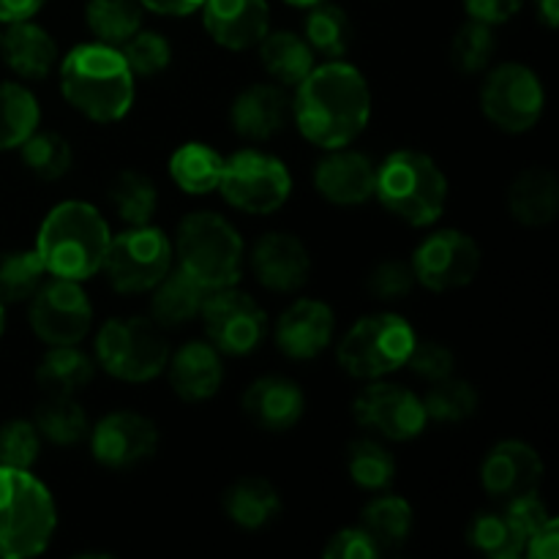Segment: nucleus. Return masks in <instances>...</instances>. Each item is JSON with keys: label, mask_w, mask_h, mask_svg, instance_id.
Here are the masks:
<instances>
[{"label": "nucleus", "mask_w": 559, "mask_h": 559, "mask_svg": "<svg viewBox=\"0 0 559 559\" xmlns=\"http://www.w3.org/2000/svg\"><path fill=\"white\" fill-rule=\"evenodd\" d=\"M497 33L495 25L486 22L467 20L456 31L451 41V66L464 76L484 74L497 55Z\"/></svg>", "instance_id": "nucleus-43"}, {"label": "nucleus", "mask_w": 559, "mask_h": 559, "mask_svg": "<svg viewBox=\"0 0 559 559\" xmlns=\"http://www.w3.org/2000/svg\"><path fill=\"white\" fill-rule=\"evenodd\" d=\"M175 396L186 404H202L216 396L224 385L222 353L211 342H186L169 353L167 369Z\"/></svg>", "instance_id": "nucleus-24"}, {"label": "nucleus", "mask_w": 559, "mask_h": 559, "mask_svg": "<svg viewBox=\"0 0 559 559\" xmlns=\"http://www.w3.org/2000/svg\"><path fill=\"white\" fill-rule=\"evenodd\" d=\"M293 118V98L276 82L246 85L229 107V126L246 142H267Z\"/></svg>", "instance_id": "nucleus-22"}, {"label": "nucleus", "mask_w": 559, "mask_h": 559, "mask_svg": "<svg viewBox=\"0 0 559 559\" xmlns=\"http://www.w3.org/2000/svg\"><path fill=\"white\" fill-rule=\"evenodd\" d=\"M44 3L47 0H0V22L11 25V22L33 20L44 9Z\"/></svg>", "instance_id": "nucleus-52"}, {"label": "nucleus", "mask_w": 559, "mask_h": 559, "mask_svg": "<svg viewBox=\"0 0 559 559\" xmlns=\"http://www.w3.org/2000/svg\"><path fill=\"white\" fill-rule=\"evenodd\" d=\"M142 9L140 0H87L85 3V22L87 31L96 36V41L120 47L126 38L134 36L142 27Z\"/></svg>", "instance_id": "nucleus-39"}, {"label": "nucleus", "mask_w": 559, "mask_h": 559, "mask_svg": "<svg viewBox=\"0 0 559 559\" xmlns=\"http://www.w3.org/2000/svg\"><path fill=\"white\" fill-rule=\"evenodd\" d=\"M175 265L173 240L153 224L129 227L109 240L102 271L120 295L151 293Z\"/></svg>", "instance_id": "nucleus-10"}, {"label": "nucleus", "mask_w": 559, "mask_h": 559, "mask_svg": "<svg viewBox=\"0 0 559 559\" xmlns=\"http://www.w3.org/2000/svg\"><path fill=\"white\" fill-rule=\"evenodd\" d=\"M180 271L213 289L233 287L246 267V243L235 224L216 211H194L180 218L173 240Z\"/></svg>", "instance_id": "nucleus-5"}, {"label": "nucleus", "mask_w": 559, "mask_h": 559, "mask_svg": "<svg viewBox=\"0 0 559 559\" xmlns=\"http://www.w3.org/2000/svg\"><path fill=\"white\" fill-rule=\"evenodd\" d=\"M480 246L462 229H437L413 251L409 267L415 282L429 293H453L475 282L480 271Z\"/></svg>", "instance_id": "nucleus-14"}, {"label": "nucleus", "mask_w": 559, "mask_h": 559, "mask_svg": "<svg viewBox=\"0 0 559 559\" xmlns=\"http://www.w3.org/2000/svg\"><path fill=\"white\" fill-rule=\"evenodd\" d=\"M524 555H527L530 559H557L559 557V524L555 516H551L549 522L538 530V533L530 535Z\"/></svg>", "instance_id": "nucleus-50"}, {"label": "nucleus", "mask_w": 559, "mask_h": 559, "mask_svg": "<svg viewBox=\"0 0 559 559\" xmlns=\"http://www.w3.org/2000/svg\"><path fill=\"white\" fill-rule=\"evenodd\" d=\"M41 123L38 98L20 82H0V153L16 151Z\"/></svg>", "instance_id": "nucleus-37"}, {"label": "nucleus", "mask_w": 559, "mask_h": 559, "mask_svg": "<svg viewBox=\"0 0 559 559\" xmlns=\"http://www.w3.org/2000/svg\"><path fill=\"white\" fill-rule=\"evenodd\" d=\"M257 49H260L262 69L282 87H295L317 66L314 49L293 31H267Z\"/></svg>", "instance_id": "nucleus-31"}, {"label": "nucleus", "mask_w": 559, "mask_h": 559, "mask_svg": "<svg viewBox=\"0 0 559 559\" xmlns=\"http://www.w3.org/2000/svg\"><path fill=\"white\" fill-rule=\"evenodd\" d=\"M418 333L407 317L377 311L353 322L336 347V360L353 380H385L407 366Z\"/></svg>", "instance_id": "nucleus-7"}, {"label": "nucleus", "mask_w": 559, "mask_h": 559, "mask_svg": "<svg viewBox=\"0 0 559 559\" xmlns=\"http://www.w3.org/2000/svg\"><path fill=\"white\" fill-rule=\"evenodd\" d=\"M243 415L267 435H284L295 429L306 413V393L284 374H265L249 382L240 399Z\"/></svg>", "instance_id": "nucleus-21"}, {"label": "nucleus", "mask_w": 559, "mask_h": 559, "mask_svg": "<svg viewBox=\"0 0 559 559\" xmlns=\"http://www.w3.org/2000/svg\"><path fill=\"white\" fill-rule=\"evenodd\" d=\"M224 202L246 216H273L293 194L287 164L260 147H243L224 158L218 189Z\"/></svg>", "instance_id": "nucleus-9"}, {"label": "nucleus", "mask_w": 559, "mask_h": 559, "mask_svg": "<svg viewBox=\"0 0 559 559\" xmlns=\"http://www.w3.org/2000/svg\"><path fill=\"white\" fill-rule=\"evenodd\" d=\"M142 9L158 16H189L202 9L205 0H140Z\"/></svg>", "instance_id": "nucleus-51"}, {"label": "nucleus", "mask_w": 559, "mask_h": 559, "mask_svg": "<svg viewBox=\"0 0 559 559\" xmlns=\"http://www.w3.org/2000/svg\"><path fill=\"white\" fill-rule=\"evenodd\" d=\"M0 58L20 80L41 82L58 69V41L33 20L11 22L0 36Z\"/></svg>", "instance_id": "nucleus-25"}, {"label": "nucleus", "mask_w": 559, "mask_h": 559, "mask_svg": "<svg viewBox=\"0 0 559 559\" xmlns=\"http://www.w3.org/2000/svg\"><path fill=\"white\" fill-rule=\"evenodd\" d=\"M47 276L36 249L0 251V300L5 306L27 304Z\"/></svg>", "instance_id": "nucleus-41"}, {"label": "nucleus", "mask_w": 559, "mask_h": 559, "mask_svg": "<svg viewBox=\"0 0 559 559\" xmlns=\"http://www.w3.org/2000/svg\"><path fill=\"white\" fill-rule=\"evenodd\" d=\"M109 205L126 227L151 224L158 211V189L151 175L140 169H120L109 183Z\"/></svg>", "instance_id": "nucleus-35"}, {"label": "nucleus", "mask_w": 559, "mask_h": 559, "mask_svg": "<svg viewBox=\"0 0 559 559\" xmlns=\"http://www.w3.org/2000/svg\"><path fill=\"white\" fill-rule=\"evenodd\" d=\"M377 164L353 147L325 151L314 164V189L336 207H358L374 200Z\"/></svg>", "instance_id": "nucleus-19"}, {"label": "nucleus", "mask_w": 559, "mask_h": 559, "mask_svg": "<svg viewBox=\"0 0 559 559\" xmlns=\"http://www.w3.org/2000/svg\"><path fill=\"white\" fill-rule=\"evenodd\" d=\"M347 473L358 489L388 491L396 480V459L380 440L360 437L347 445Z\"/></svg>", "instance_id": "nucleus-38"}, {"label": "nucleus", "mask_w": 559, "mask_h": 559, "mask_svg": "<svg viewBox=\"0 0 559 559\" xmlns=\"http://www.w3.org/2000/svg\"><path fill=\"white\" fill-rule=\"evenodd\" d=\"M246 262L257 282L271 293L293 295L309 284L311 254L293 233H265L254 240Z\"/></svg>", "instance_id": "nucleus-18"}, {"label": "nucleus", "mask_w": 559, "mask_h": 559, "mask_svg": "<svg viewBox=\"0 0 559 559\" xmlns=\"http://www.w3.org/2000/svg\"><path fill=\"white\" fill-rule=\"evenodd\" d=\"M96 377V358L82 353L80 344L49 347L36 366V380L44 393L52 396H76Z\"/></svg>", "instance_id": "nucleus-30"}, {"label": "nucleus", "mask_w": 559, "mask_h": 559, "mask_svg": "<svg viewBox=\"0 0 559 559\" xmlns=\"http://www.w3.org/2000/svg\"><path fill=\"white\" fill-rule=\"evenodd\" d=\"M413 524V506L404 497L388 495V491H377L360 511V527L371 535L382 555L407 544Z\"/></svg>", "instance_id": "nucleus-32"}, {"label": "nucleus", "mask_w": 559, "mask_h": 559, "mask_svg": "<svg viewBox=\"0 0 559 559\" xmlns=\"http://www.w3.org/2000/svg\"><path fill=\"white\" fill-rule=\"evenodd\" d=\"M222 508L235 527L254 533L282 516V495L267 478L246 475L224 489Z\"/></svg>", "instance_id": "nucleus-27"}, {"label": "nucleus", "mask_w": 559, "mask_h": 559, "mask_svg": "<svg viewBox=\"0 0 559 559\" xmlns=\"http://www.w3.org/2000/svg\"><path fill=\"white\" fill-rule=\"evenodd\" d=\"M276 347L289 360H314L336 336V314L325 300L298 298L278 314Z\"/></svg>", "instance_id": "nucleus-20"}, {"label": "nucleus", "mask_w": 559, "mask_h": 559, "mask_svg": "<svg viewBox=\"0 0 559 559\" xmlns=\"http://www.w3.org/2000/svg\"><path fill=\"white\" fill-rule=\"evenodd\" d=\"M527 0H464V11L469 20L486 22V25H506L508 20L524 9Z\"/></svg>", "instance_id": "nucleus-49"}, {"label": "nucleus", "mask_w": 559, "mask_h": 559, "mask_svg": "<svg viewBox=\"0 0 559 559\" xmlns=\"http://www.w3.org/2000/svg\"><path fill=\"white\" fill-rule=\"evenodd\" d=\"M559 211V180L551 169L527 167L508 186V213L524 227H546Z\"/></svg>", "instance_id": "nucleus-26"}, {"label": "nucleus", "mask_w": 559, "mask_h": 559, "mask_svg": "<svg viewBox=\"0 0 559 559\" xmlns=\"http://www.w3.org/2000/svg\"><path fill=\"white\" fill-rule=\"evenodd\" d=\"M109 240L112 233L96 205L66 200L44 216L36 235V254L49 276L87 282L102 271Z\"/></svg>", "instance_id": "nucleus-3"}, {"label": "nucleus", "mask_w": 559, "mask_h": 559, "mask_svg": "<svg viewBox=\"0 0 559 559\" xmlns=\"http://www.w3.org/2000/svg\"><path fill=\"white\" fill-rule=\"evenodd\" d=\"M527 530L522 527L511 508L480 511L467 527V544L489 559H519L527 549Z\"/></svg>", "instance_id": "nucleus-29"}, {"label": "nucleus", "mask_w": 559, "mask_h": 559, "mask_svg": "<svg viewBox=\"0 0 559 559\" xmlns=\"http://www.w3.org/2000/svg\"><path fill=\"white\" fill-rule=\"evenodd\" d=\"M96 364L109 377L129 385H142L164 374L169 344L151 317H112L93 342Z\"/></svg>", "instance_id": "nucleus-8"}, {"label": "nucleus", "mask_w": 559, "mask_h": 559, "mask_svg": "<svg viewBox=\"0 0 559 559\" xmlns=\"http://www.w3.org/2000/svg\"><path fill=\"white\" fill-rule=\"evenodd\" d=\"M0 36H3V33H0Z\"/></svg>", "instance_id": "nucleus-56"}, {"label": "nucleus", "mask_w": 559, "mask_h": 559, "mask_svg": "<svg viewBox=\"0 0 559 559\" xmlns=\"http://www.w3.org/2000/svg\"><path fill=\"white\" fill-rule=\"evenodd\" d=\"M20 158L31 175L38 180H60L69 175L71 164H74V151H71L69 140L55 131H33L20 147Z\"/></svg>", "instance_id": "nucleus-42"}, {"label": "nucleus", "mask_w": 559, "mask_h": 559, "mask_svg": "<svg viewBox=\"0 0 559 559\" xmlns=\"http://www.w3.org/2000/svg\"><path fill=\"white\" fill-rule=\"evenodd\" d=\"M224 156L205 142H183L169 156V178L183 194L205 197L218 189Z\"/></svg>", "instance_id": "nucleus-33"}, {"label": "nucleus", "mask_w": 559, "mask_h": 559, "mask_svg": "<svg viewBox=\"0 0 559 559\" xmlns=\"http://www.w3.org/2000/svg\"><path fill=\"white\" fill-rule=\"evenodd\" d=\"M200 320L207 342L222 355H233V358H246L254 349H260V344L267 338V331H271L267 311L235 284L213 289L207 295Z\"/></svg>", "instance_id": "nucleus-12"}, {"label": "nucleus", "mask_w": 559, "mask_h": 559, "mask_svg": "<svg viewBox=\"0 0 559 559\" xmlns=\"http://www.w3.org/2000/svg\"><path fill=\"white\" fill-rule=\"evenodd\" d=\"M41 442L44 440L33 420H5L0 426V464L3 467L31 469L41 456Z\"/></svg>", "instance_id": "nucleus-45"}, {"label": "nucleus", "mask_w": 559, "mask_h": 559, "mask_svg": "<svg viewBox=\"0 0 559 559\" xmlns=\"http://www.w3.org/2000/svg\"><path fill=\"white\" fill-rule=\"evenodd\" d=\"M3 331H5V304L0 300V336H3Z\"/></svg>", "instance_id": "nucleus-55"}, {"label": "nucleus", "mask_w": 559, "mask_h": 559, "mask_svg": "<svg viewBox=\"0 0 559 559\" xmlns=\"http://www.w3.org/2000/svg\"><path fill=\"white\" fill-rule=\"evenodd\" d=\"M284 3L295 5V9H311V5L322 3V0H284Z\"/></svg>", "instance_id": "nucleus-54"}, {"label": "nucleus", "mask_w": 559, "mask_h": 559, "mask_svg": "<svg viewBox=\"0 0 559 559\" xmlns=\"http://www.w3.org/2000/svg\"><path fill=\"white\" fill-rule=\"evenodd\" d=\"M58 71L60 93L69 107L93 123H118L134 107L136 76L112 44H76L60 58Z\"/></svg>", "instance_id": "nucleus-2"}, {"label": "nucleus", "mask_w": 559, "mask_h": 559, "mask_svg": "<svg viewBox=\"0 0 559 559\" xmlns=\"http://www.w3.org/2000/svg\"><path fill=\"white\" fill-rule=\"evenodd\" d=\"M27 322L47 347L80 344L93 328V304L82 282L49 276L27 300Z\"/></svg>", "instance_id": "nucleus-13"}, {"label": "nucleus", "mask_w": 559, "mask_h": 559, "mask_svg": "<svg viewBox=\"0 0 559 559\" xmlns=\"http://www.w3.org/2000/svg\"><path fill=\"white\" fill-rule=\"evenodd\" d=\"M480 109L495 129L524 134L544 118L546 87L524 63H500L480 85Z\"/></svg>", "instance_id": "nucleus-11"}, {"label": "nucleus", "mask_w": 559, "mask_h": 559, "mask_svg": "<svg viewBox=\"0 0 559 559\" xmlns=\"http://www.w3.org/2000/svg\"><path fill=\"white\" fill-rule=\"evenodd\" d=\"M293 118L306 142L322 151L347 147L371 120V87L347 60H325L295 85Z\"/></svg>", "instance_id": "nucleus-1"}, {"label": "nucleus", "mask_w": 559, "mask_h": 559, "mask_svg": "<svg viewBox=\"0 0 559 559\" xmlns=\"http://www.w3.org/2000/svg\"><path fill=\"white\" fill-rule=\"evenodd\" d=\"M58 527V508L31 469L0 464V559L44 555Z\"/></svg>", "instance_id": "nucleus-6"}, {"label": "nucleus", "mask_w": 559, "mask_h": 559, "mask_svg": "<svg viewBox=\"0 0 559 559\" xmlns=\"http://www.w3.org/2000/svg\"><path fill=\"white\" fill-rule=\"evenodd\" d=\"M418 287L415 282V273L409 267V262L404 260H382L366 276V293L371 295L380 304H399L407 295H413V289Z\"/></svg>", "instance_id": "nucleus-46"}, {"label": "nucleus", "mask_w": 559, "mask_h": 559, "mask_svg": "<svg viewBox=\"0 0 559 559\" xmlns=\"http://www.w3.org/2000/svg\"><path fill=\"white\" fill-rule=\"evenodd\" d=\"M448 194L451 186L445 173L429 153L404 147L377 164L374 197L391 216L409 227H431L440 222Z\"/></svg>", "instance_id": "nucleus-4"}, {"label": "nucleus", "mask_w": 559, "mask_h": 559, "mask_svg": "<svg viewBox=\"0 0 559 559\" xmlns=\"http://www.w3.org/2000/svg\"><path fill=\"white\" fill-rule=\"evenodd\" d=\"M200 11L207 36L229 52L254 49L271 31L267 0H205Z\"/></svg>", "instance_id": "nucleus-23"}, {"label": "nucleus", "mask_w": 559, "mask_h": 559, "mask_svg": "<svg viewBox=\"0 0 559 559\" xmlns=\"http://www.w3.org/2000/svg\"><path fill=\"white\" fill-rule=\"evenodd\" d=\"M91 456L112 473H129L151 462L158 451V426L131 409H115L91 424Z\"/></svg>", "instance_id": "nucleus-16"}, {"label": "nucleus", "mask_w": 559, "mask_h": 559, "mask_svg": "<svg viewBox=\"0 0 559 559\" xmlns=\"http://www.w3.org/2000/svg\"><path fill=\"white\" fill-rule=\"evenodd\" d=\"M33 424H36L41 440L52 442L58 448H74L91 435V418H87L85 407L74 396H52V393H47V399L36 407Z\"/></svg>", "instance_id": "nucleus-34"}, {"label": "nucleus", "mask_w": 559, "mask_h": 559, "mask_svg": "<svg viewBox=\"0 0 559 559\" xmlns=\"http://www.w3.org/2000/svg\"><path fill=\"white\" fill-rule=\"evenodd\" d=\"M380 546L371 540V535L364 527H344L328 538L322 557L325 559H377L380 557Z\"/></svg>", "instance_id": "nucleus-48"}, {"label": "nucleus", "mask_w": 559, "mask_h": 559, "mask_svg": "<svg viewBox=\"0 0 559 559\" xmlns=\"http://www.w3.org/2000/svg\"><path fill=\"white\" fill-rule=\"evenodd\" d=\"M306 11L309 14L304 20V38L314 49V55H322L328 60H342L353 47L355 36L347 11L342 5L328 3V0Z\"/></svg>", "instance_id": "nucleus-36"}, {"label": "nucleus", "mask_w": 559, "mask_h": 559, "mask_svg": "<svg viewBox=\"0 0 559 559\" xmlns=\"http://www.w3.org/2000/svg\"><path fill=\"white\" fill-rule=\"evenodd\" d=\"M358 426L391 442H409L426 431V409L418 393L385 380H371L353 402Z\"/></svg>", "instance_id": "nucleus-15"}, {"label": "nucleus", "mask_w": 559, "mask_h": 559, "mask_svg": "<svg viewBox=\"0 0 559 559\" xmlns=\"http://www.w3.org/2000/svg\"><path fill=\"white\" fill-rule=\"evenodd\" d=\"M426 409V418L435 424H464L478 413L480 396L473 382L459 380V377H445V380L431 382L429 391L420 396Z\"/></svg>", "instance_id": "nucleus-40"}, {"label": "nucleus", "mask_w": 559, "mask_h": 559, "mask_svg": "<svg viewBox=\"0 0 559 559\" xmlns=\"http://www.w3.org/2000/svg\"><path fill=\"white\" fill-rule=\"evenodd\" d=\"M407 366L415 371V377H420L426 382L445 380L456 369V353L451 347H445L442 342H435V338H426V342L418 338L413 353H409Z\"/></svg>", "instance_id": "nucleus-47"}, {"label": "nucleus", "mask_w": 559, "mask_h": 559, "mask_svg": "<svg viewBox=\"0 0 559 559\" xmlns=\"http://www.w3.org/2000/svg\"><path fill=\"white\" fill-rule=\"evenodd\" d=\"M540 480H544V459L524 440H500L480 462V486L500 506L535 495Z\"/></svg>", "instance_id": "nucleus-17"}, {"label": "nucleus", "mask_w": 559, "mask_h": 559, "mask_svg": "<svg viewBox=\"0 0 559 559\" xmlns=\"http://www.w3.org/2000/svg\"><path fill=\"white\" fill-rule=\"evenodd\" d=\"M151 293V320L164 331V328H180L191 320H200V311L211 289L202 287L180 267H169L167 276Z\"/></svg>", "instance_id": "nucleus-28"}, {"label": "nucleus", "mask_w": 559, "mask_h": 559, "mask_svg": "<svg viewBox=\"0 0 559 559\" xmlns=\"http://www.w3.org/2000/svg\"><path fill=\"white\" fill-rule=\"evenodd\" d=\"M118 49L134 76H156L173 63V44H169V38L158 31H145V27H140V31L131 38H126Z\"/></svg>", "instance_id": "nucleus-44"}, {"label": "nucleus", "mask_w": 559, "mask_h": 559, "mask_svg": "<svg viewBox=\"0 0 559 559\" xmlns=\"http://www.w3.org/2000/svg\"><path fill=\"white\" fill-rule=\"evenodd\" d=\"M535 11H538V20L544 22L549 31H557V25H559V0H535Z\"/></svg>", "instance_id": "nucleus-53"}]
</instances>
